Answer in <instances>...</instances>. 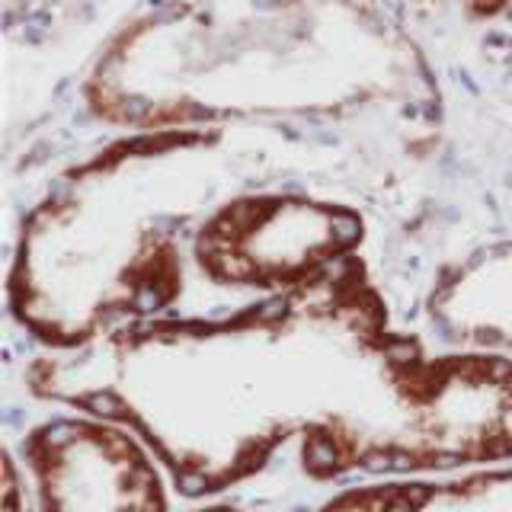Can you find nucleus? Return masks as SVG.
<instances>
[{"label": "nucleus", "instance_id": "obj_1", "mask_svg": "<svg viewBox=\"0 0 512 512\" xmlns=\"http://www.w3.org/2000/svg\"><path fill=\"white\" fill-rule=\"evenodd\" d=\"M23 384L39 404L128 426L183 500H221L288 448L333 487L512 464V359L432 352L359 285L116 327L42 352Z\"/></svg>", "mask_w": 512, "mask_h": 512}, {"label": "nucleus", "instance_id": "obj_2", "mask_svg": "<svg viewBox=\"0 0 512 512\" xmlns=\"http://www.w3.org/2000/svg\"><path fill=\"white\" fill-rule=\"evenodd\" d=\"M4 512H173V484L128 426L64 410L4 448Z\"/></svg>", "mask_w": 512, "mask_h": 512}, {"label": "nucleus", "instance_id": "obj_3", "mask_svg": "<svg viewBox=\"0 0 512 512\" xmlns=\"http://www.w3.org/2000/svg\"><path fill=\"white\" fill-rule=\"evenodd\" d=\"M304 512H512V464L365 480Z\"/></svg>", "mask_w": 512, "mask_h": 512}, {"label": "nucleus", "instance_id": "obj_4", "mask_svg": "<svg viewBox=\"0 0 512 512\" xmlns=\"http://www.w3.org/2000/svg\"><path fill=\"white\" fill-rule=\"evenodd\" d=\"M192 512H240V509L231 506V503H208V506H199V509H192Z\"/></svg>", "mask_w": 512, "mask_h": 512}]
</instances>
